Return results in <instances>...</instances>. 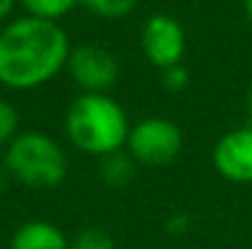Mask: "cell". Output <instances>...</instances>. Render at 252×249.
<instances>
[{
    "mask_svg": "<svg viewBox=\"0 0 252 249\" xmlns=\"http://www.w3.org/2000/svg\"><path fill=\"white\" fill-rule=\"evenodd\" d=\"M184 147L181 127L169 117H145L130 127L125 149L142 166H167L171 164Z\"/></svg>",
    "mask_w": 252,
    "mask_h": 249,
    "instance_id": "cell-4",
    "label": "cell"
},
{
    "mask_svg": "<svg viewBox=\"0 0 252 249\" xmlns=\"http://www.w3.org/2000/svg\"><path fill=\"white\" fill-rule=\"evenodd\" d=\"M71 47L66 32L39 17H20L0 29V83L10 90L39 88L66 69Z\"/></svg>",
    "mask_w": 252,
    "mask_h": 249,
    "instance_id": "cell-1",
    "label": "cell"
},
{
    "mask_svg": "<svg viewBox=\"0 0 252 249\" xmlns=\"http://www.w3.org/2000/svg\"><path fill=\"white\" fill-rule=\"evenodd\" d=\"M86 10H91L93 15L98 17H105V20H118V17H125L135 10L137 0H79Z\"/></svg>",
    "mask_w": 252,
    "mask_h": 249,
    "instance_id": "cell-11",
    "label": "cell"
},
{
    "mask_svg": "<svg viewBox=\"0 0 252 249\" xmlns=\"http://www.w3.org/2000/svg\"><path fill=\"white\" fill-rule=\"evenodd\" d=\"M189 225H191L189 213H179L167 222V232L169 235H184V232H189Z\"/></svg>",
    "mask_w": 252,
    "mask_h": 249,
    "instance_id": "cell-15",
    "label": "cell"
},
{
    "mask_svg": "<svg viewBox=\"0 0 252 249\" xmlns=\"http://www.w3.org/2000/svg\"><path fill=\"white\" fill-rule=\"evenodd\" d=\"M15 2H17V0H0V20H2V17H7V15L12 12Z\"/></svg>",
    "mask_w": 252,
    "mask_h": 249,
    "instance_id": "cell-17",
    "label": "cell"
},
{
    "mask_svg": "<svg viewBox=\"0 0 252 249\" xmlns=\"http://www.w3.org/2000/svg\"><path fill=\"white\" fill-rule=\"evenodd\" d=\"M137 162L130 157L127 149H118L113 154H105L100 157V164H98V176L105 186L110 188H125L135 181L137 176Z\"/></svg>",
    "mask_w": 252,
    "mask_h": 249,
    "instance_id": "cell-9",
    "label": "cell"
},
{
    "mask_svg": "<svg viewBox=\"0 0 252 249\" xmlns=\"http://www.w3.org/2000/svg\"><path fill=\"white\" fill-rule=\"evenodd\" d=\"M66 71L81 93H108L120 79V61L105 47L81 44L71 49Z\"/></svg>",
    "mask_w": 252,
    "mask_h": 249,
    "instance_id": "cell-5",
    "label": "cell"
},
{
    "mask_svg": "<svg viewBox=\"0 0 252 249\" xmlns=\"http://www.w3.org/2000/svg\"><path fill=\"white\" fill-rule=\"evenodd\" d=\"M245 12H248V17L252 20V0H245Z\"/></svg>",
    "mask_w": 252,
    "mask_h": 249,
    "instance_id": "cell-19",
    "label": "cell"
},
{
    "mask_svg": "<svg viewBox=\"0 0 252 249\" xmlns=\"http://www.w3.org/2000/svg\"><path fill=\"white\" fill-rule=\"evenodd\" d=\"M20 135V115L12 103L0 98V149H5Z\"/></svg>",
    "mask_w": 252,
    "mask_h": 249,
    "instance_id": "cell-13",
    "label": "cell"
},
{
    "mask_svg": "<svg viewBox=\"0 0 252 249\" xmlns=\"http://www.w3.org/2000/svg\"><path fill=\"white\" fill-rule=\"evenodd\" d=\"M162 85L167 88L169 93H181L189 85V71H186V66L176 64V66L164 69L162 71Z\"/></svg>",
    "mask_w": 252,
    "mask_h": 249,
    "instance_id": "cell-14",
    "label": "cell"
},
{
    "mask_svg": "<svg viewBox=\"0 0 252 249\" xmlns=\"http://www.w3.org/2000/svg\"><path fill=\"white\" fill-rule=\"evenodd\" d=\"M10 173H7V168H5V164H0V195H5V191L10 188Z\"/></svg>",
    "mask_w": 252,
    "mask_h": 249,
    "instance_id": "cell-16",
    "label": "cell"
},
{
    "mask_svg": "<svg viewBox=\"0 0 252 249\" xmlns=\"http://www.w3.org/2000/svg\"><path fill=\"white\" fill-rule=\"evenodd\" d=\"M64 130L79 152L100 159L125 149L130 122L123 105L108 93H81L66 110Z\"/></svg>",
    "mask_w": 252,
    "mask_h": 249,
    "instance_id": "cell-2",
    "label": "cell"
},
{
    "mask_svg": "<svg viewBox=\"0 0 252 249\" xmlns=\"http://www.w3.org/2000/svg\"><path fill=\"white\" fill-rule=\"evenodd\" d=\"M213 166L230 183H252V127L228 130L213 147Z\"/></svg>",
    "mask_w": 252,
    "mask_h": 249,
    "instance_id": "cell-7",
    "label": "cell"
},
{
    "mask_svg": "<svg viewBox=\"0 0 252 249\" xmlns=\"http://www.w3.org/2000/svg\"><path fill=\"white\" fill-rule=\"evenodd\" d=\"M10 249H69V240L49 220H27L12 232Z\"/></svg>",
    "mask_w": 252,
    "mask_h": 249,
    "instance_id": "cell-8",
    "label": "cell"
},
{
    "mask_svg": "<svg viewBox=\"0 0 252 249\" xmlns=\"http://www.w3.org/2000/svg\"><path fill=\"white\" fill-rule=\"evenodd\" d=\"M30 17H39V20H52L57 22L59 17H64L79 0H17Z\"/></svg>",
    "mask_w": 252,
    "mask_h": 249,
    "instance_id": "cell-10",
    "label": "cell"
},
{
    "mask_svg": "<svg viewBox=\"0 0 252 249\" xmlns=\"http://www.w3.org/2000/svg\"><path fill=\"white\" fill-rule=\"evenodd\" d=\"M248 117H250V127H252V85H250V93H248Z\"/></svg>",
    "mask_w": 252,
    "mask_h": 249,
    "instance_id": "cell-18",
    "label": "cell"
},
{
    "mask_svg": "<svg viewBox=\"0 0 252 249\" xmlns=\"http://www.w3.org/2000/svg\"><path fill=\"white\" fill-rule=\"evenodd\" d=\"M69 249H115L113 237L100 227H84L69 242Z\"/></svg>",
    "mask_w": 252,
    "mask_h": 249,
    "instance_id": "cell-12",
    "label": "cell"
},
{
    "mask_svg": "<svg viewBox=\"0 0 252 249\" xmlns=\"http://www.w3.org/2000/svg\"><path fill=\"white\" fill-rule=\"evenodd\" d=\"M2 164L12 181L37 191L57 188L69 168L62 144L52 135L37 130H20V135L5 147Z\"/></svg>",
    "mask_w": 252,
    "mask_h": 249,
    "instance_id": "cell-3",
    "label": "cell"
},
{
    "mask_svg": "<svg viewBox=\"0 0 252 249\" xmlns=\"http://www.w3.org/2000/svg\"><path fill=\"white\" fill-rule=\"evenodd\" d=\"M140 47L152 66H157L162 71L169 66H176V64H181L184 52H186L184 27L171 15H152L142 27Z\"/></svg>",
    "mask_w": 252,
    "mask_h": 249,
    "instance_id": "cell-6",
    "label": "cell"
}]
</instances>
